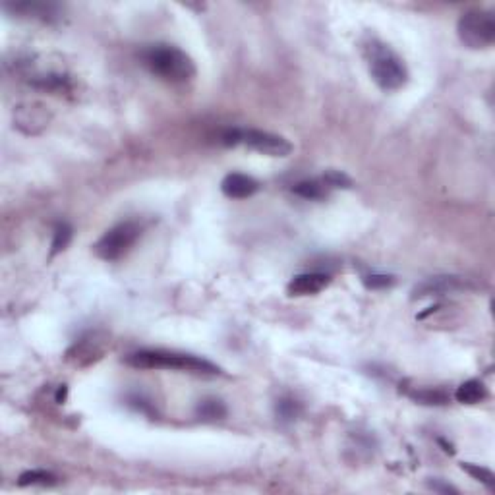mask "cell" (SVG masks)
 I'll use <instances>...</instances> for the list:
<instances>
[{
    "label": "cell",
    "instance_id": "obj_15",
    "mask_svg": "<svg viewBox=\"0 0 495 495\" xmlns=\"http://www.w3.org/2000/svg\"><path fill=\"white\" fill-rule=\"evenodd\" d=\"M460 468H463L465 472L470 474L474 480H478V482H480V484H484V486H486V488H488V489H494L495 488L494 472H491L489 468H486V466L472 465V463H463V465H460Z\"/></svg>",
    "mask_w": 495,
    "mask_h": 495
},
{
    "label": "cell",
    "instance_id": "obj_19",
    "mask_svg": "<svg viewBox=\"0 0 495 495\" xmlns=\"http://www.w3.org/2000/svg\"><path fill=\"white\" fill-rule=\"evenodd\" d=\"M395 283V277L393 275H368L364 277V285L368 288H385V286H391Z\"/></svg>",
    "mask_w": 495,
    "mask_h": 495
},
{
    "label": "cell",
    "instance_id": "obj_10",
    "mask_svg": "<svg viewBox=\"0 0 495 495\" xmlns=\"http://www.w3.org/2000/svg\"><path fill=\"white\" fill-rule=\"evenodd\" d=\"M486 397H488V391L484 387V383L478 379H470V381L458 385L457 393H455V398L460 405H478Z\"/></svg>",
    "mask_w": 495,
    "mask_h": 495
},
{
    "label": "cell",
    "instance_id": "obj_14",
    "mask_svg": "<svg viewBox=\"0 0 495 495\" xmlns=\"http://www.w3.org/2000/svg\"><path fill=\"white\" fill-rule=\"evenodd\" d=\"M410 397L414 401H418L420 405H447L449 403V395L441 389H418L416 393H410Z\"/></svg>",
    "mask_w": 495,
    "mask_h": 495
},
{
    "label": "cell",
    "instance_id": "obj_1",
    "mask_svg": "<svg viewBox=\"0 0 495 495\" xmlns=\"http://www.w3.org/2000/svg\"><path fill=\"white\" fill-rule=\"evenodd\" d=\"M130 366L140 369H176L197 375H215L219 368L205 358L192 354L171 353V350H140L126 358Z\"/></svg>",
    "mask_w": 495,
    "mask_h": 495
},
{
    "label": "cell",
    "instance_id": "obj_11",
    "mask_svg": "<svg viewBox=\"0 0 495 495\" xmlns=\"http://www.w3.org/2000/svg\"><path fill=\"white\" fill-rule=\"evenodd\" d=\"M331 188L322 181H304L298 182L294 186V194L300 195V197H306V200H323L327 197Z\"/></svg>",
    "mask_w": 495,
    "mask_h": 495
},
{
    "label": "cell",
    "instance_id": "obj_5",
    "mask_svg": "<svg viewBox=\"0 0 495 495\" xmlns=\"http://www.w3.org/2000/svg\"><path fill=\"white\" fill-rule=\"evenodd\" d=\"M460 41L470 49H486L495 41V18L488 10H470L457 23Z\"/></svg>",
    "mask_w": 495,
    "mask_h": 495
},
{
    "label": "cell",
    "instance_id": "obj_6",
    "mask_svg": "<svg viewBox=\"0 0 495 495\" xmlns=\"http://www.w3.org/2000/svg\"><path fill=\"white\" fill-rule=\"evenodd\" d=\"M140 236H142V226L134 221H126V223H121V225L113 226L111 231H106L101 236V240L95 244V252L99 257H103L106 262H114L126 254Z\"/></svg>",
    "mask_w": 495,
    "mask_h": 495
},
{
    "label": "cell",
    "instance_id": "obj_17",
    "mask_svg": "<svg viewBox=\"0 0 495 495\" xmlns=\"http://www.w3.org/2000/svg\"><path fill=\"white\" fill-rule=\"evenodd\" d=\"M323 182L327 184L329 188H350L353 186V181L346 176L345 173L341 171H327L325 176H323Z\"/></svg>",
    "mask_w": 495,
    "mask_h": 495
},
{
    "label": "cell",
    "instance_id": "obj_8",
    "mask_svg": "<svg viewBox=\"0 0 495 495\" xmlns=\"http://www.w3.org/2000/svg\"><path fill=\"white\" fill-rule=\"evenodd\" d=\"M331 279L325 273H302L288 283V294L291 296H310V294L322 293L325 286L329 285Z\"/></svg>",
    "mask_w": 495,
    "mask_h": 495
},
{
    "label": "cell",
    "instance_id": "obj_16",
    "mask_svg": "<svg viewBox=\"0 0 495 495\" xmlns=\"http://www.w3.org/2000/svg\"><path fill=\"white\" fill-rule=\"evenodd\" d=\"M72 240V228L68 225H59L54 228V236H53V244H51V255H56L62 250H66V246Z\"/></svg>",
    "mask_w": 495,
    "mask_h": 495
},
{
    "label": "cell",
    "instance_id": "obj_4",
    "mask_svg": "<svg viewBox=\"0 0 495 495\" xmlns=\"http://www.w3.org/2000/svg\"><path fill=\"white\" fill-rule=\"evenodd\" d=\"M223 142L226 145L242 143L250 149L259 151V153L269 155V157H286L293 151V145L286 138L279 134H271V132H263V130H228L223 135Z\"/></svg>",
    "mask_w": 495,
    "mask_h": 495
},
{
    "label": "cell",
    "instance_id": "obj_13",
    "mask_svg": "<svg viewBox=\"0 0 495 495\" xmlns=\"http://www.w3.org/2000/svg\"><path fill=\"white\" fill-rule=\"evenodd\" d=\"M20 486H53L56 484V476L53 472H47V470H28L20 476L18 480Z\"/></svg>",
    "mask_w": 495,
    "mask_h": 495
},
{
    "label": "cell",
    "instance_id": "obj_7",
    "mask_svg": "<svg viewBox=\"0 0 495 495\" xmlns=\"http://www.w3.org/2000/svg\"><path fill=\"white\" fill-rule=\"evenodd\" d=\"M221 190L223 194L228 195V197H234V200H244V197H250L254 195L257 190H259V184L255 178L248 176V174H240V173H231L226 174L223 182H221Z\"/></svg>",
    "mask_w": 495,
    "mask_h": 495
},
{
    "label": "cell",
    "instance_id": "obj_2",
    "mask_svg": "<svg viewBox=\"0 0 495 495\" xmlns=\"http://www.w3.org/2000/svg\"><path fill=\"white\" fill-rule=\"evenodd\" d=\"M142 61L151 72L169 83H186L195 74L192 59L174 45H151L142 53Z\"/></svg>",
    "mask_w": 495,
    "mask_h": 495
},
{
    "label": "cell",
    "instance_id": "obj_12",
    "mask_svg": "<svg viewBox=\"0 0 495 495\" xmlns=\"http://www.w3.org/2000/svg\"><path fill=\"white\" fill-rule=\"evenodd\" d=\"M197 416L203 420H221L226 416V408L217 398H205L197 406Z\"/></svg>",
    "mask_w": 495,
    "mask_h": 495
},
{
    "label": "cell",
    "instance_id": "obj_3",
    "mask_svg": "<svg viewBox=\"0 0 495 495\" xmlns=\"http://www.w3.org/2000/svg\"><path fill=\"white\" fill-rule=\"evenodd\" d=\"M366 61L374 82L385 91L401 90L408 80V72L403 59L389 45L369 41L366 45Z\"/></svg>",
    "mask_w": 495,
    "mask_h": 495
},
{
    "label": "cell",
    "instance_id": "obj_9",
    "mask_svg": "<svg viewBox=\"0 0 495 495\" xmlns=\"http://www.w3.org/2000/svg\"><path fill=\"white\" fill-rule=\"evenodd\" d=\"M463 283L458 277H432L424 281L422 285L414 288V298H424V296H434V294H445L460 288Z\"/></svg>",
    "mask_w": 495,
    "mask_h": 495
},
{
    "label": "cell",
    "instance_id": "obj_18",
    "mask_svg": "<svg viewBox=\"0 0 495 495\" xmlns=\"http://www.w3.org/2000/svg\"><path fill=\"white\" fill-rule=\"evenodd\" d=\"M277 412H279V416L283 418V420H294V418L300 414V406H298V403H296V401L285 398V401H281V403H279Z\"/></svg>",
    "mask_w": 495,
    "mask_h": 495
}]
</instances>
